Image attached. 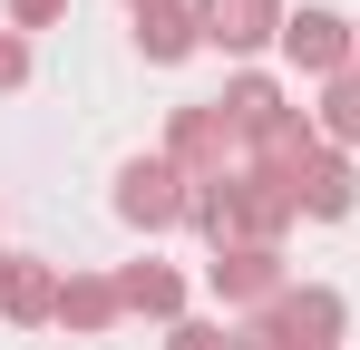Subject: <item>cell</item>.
Listing matches in <instances>:
<instances>
[{"label": "cell", "instance_id": "6da1fadb", "mask_svg": "<svg viewBox=\"0 0 360 350\" xmlns=\"http://www.w3.org/2000/svg\"><path fill=\"white\" fill-rule=\"evenodd\" d=\"M243 156V136L224 127V108H176L166 117V166L185 175V185H224Z\"/></svg>", "mask_w": 360, "mask_h": 350}, {"label": "cell", "instance_id": "7a4b0ae2", "mask_svg": "<svg viewBox=\"0 0 360 350\" xmlns=\"http://www.w3.org/2000/svg\"><path fill=\"white\" fill-rule=\"evenodd\" d=\"M283 58H292L302 78H341V68H360V30L341 10H292L283 20Z\"/></svg>", "mask_w": 360, "mask_h": 350}, {"label": "cell", "instance_id": "3957f363", "mask_svg": "<svg viewBox=\"0 0 360 350\" xmlns=\"http://www.w3.org/2000/svg\"><path fill=\"white\" fill-rule=\"evenodd\" d=\"M185 195H195V185H185L166 156H127V166H117V214H127V224H146V233L185 224Z\"/></svg>", "mask_w": 360, "mask_h": 350}, {"label": "cell", "instance_id": "277c9868", "mask_svg": "<svg viewBox=\"0 0 360 350\" xmlns=\"http://www.w3.org/2000/svg\"><path fill=\"white\" fill-rule=\"evenodd\" d=\"M205 283H214V302H243V311H263V302H283V243H224L214 263H205Z\"/></svg>", "mask_w": 360, "mask_h": 350}, {"label": "cell", "instance_id": "5b68a950", "mask_svg": "<svg viewBox=\"0 0 360 350\" xmlns=\"http://www.w3.org/2000/svg\"><path fill=\"white\" fill-rule=\"evenodd\" d=\"M263 331L283 350H341V292L302 283V292H283V302H263Z\"/></svg>", "mask_w": 360, "mask_h": 350}, {"label": "cell", "instance_id": "8992f818", "mask_svg": "<svg viewBox=\"0 0 360 350\" xmlns=\"http://www.w3.org/2000/svg\"><path fill=\"white\" fill-rule=\"evenodd\" d=\"M283 0H195V30H205V49H224V58H243V49H263V39H283Z\"/></svg>", "mask_w": 360, "mask_h": 350}, {"label": "cell", "instance_id": "52a82bcc", "mask_svg": "<svg viewBox=\"0 0 360 350\" xmlns=\"http://www.w3.org/2000/svg\"><path fill=\"white\" fill-rule=\"evenodd\" d=\"M292 195H302V214H321V224H341V214L360 205V175H351V156H341V146H321V156H311V166L292 175Z\"/></svg>", "mask_w": 360, "mask_h": 350}, {"label": "cell", "instance_id": "ba28073f", "mask_svg": "<svg viewBox=\"0 0 360 350\" xmlns=\"http://www.w3.org/2000/svg\"><path fill=\"white\" fill-rule=\"evenodd\" d=\"M59 283L68 273H49V263H10V273H0V321H20V331L59 321Z\"/></svg>", "mask_w": 360, "mask_h": 350}, {"label": "cell", "instance_id": "9c48e42d", "mask_svg": "<svg viewBox=\"0 0 360 350\" xmlns=\"http://www.w3.org/2000/svg\"><path fill=\"white\" fill-rule=\"evenodd\" d=\"M59 321H68V331H117V321H127L117 273H68V283H59Z\"/></svg>", "mask_w": 360, "mask_h": 350}, {"label": "cell", "instance_id": "30bf717a", "mask_svg": "<svg viewBox=\"0 0 360 350\" xmlns=\"http://www.w3.org/2000/svg\"><path fill=\"white\" fill-rule=\"evenodd\" d=\"M117 302L146 311V321H185V273H176V263H127V273H117Z\"/></svg>", "mask_w": 360, "mask_h": 350}, {"label": "cell", "instance_id": "8fae6325", "mask_svg": "<svg viewBox=\"0 0 360 350\" xmlns=\"http://www.w3.org/2000/svg\"><path fill=\"white\" fill-rule=\"evenodd\" d=\"M214 108H224V127H234V136H253V127H273V117L292 108V98H283V78H263V68H243V78L224 88V98H214Z\"/></svg>", "mask_w": 360, "mask_h": 350}, {"label": "cell", "instance_id": "7c38bea8", "mask_svg": "<svg viewBox=\"0 0 360 350\" xmlns=\"http://www.w3.org/2000/svg\"><path fill=\"white\" fill-rule=\"evenodd\" d=\"M311 127H321V146H360V68L321 78V108H311Z\"/></svg>", "mask_w": 360, "mask_h": 350}, {"label": "cell", "instance_id": "4fadbf2b", "mask_svg": "<svg viewBox=\"0 0 360 350\" xmlns=\"http://www.w3.org/2000/svg\"><path fill=\"white\" fill-rule=\"evenodd\" d=\"M136 49L156 58V68H166V58H185V49H205V30H195V10H146V20H136Z\"/></svg>", "mask_w": 360, "mask_h": 350}, {"label": "cell", "instance_id": "5bb4252c", "mask_svg": "<svg viewBox=\"0 0 360 350\" xmlns=\"http://www.w3.org/2000/svg\"><path fill=\"white\" fill-rule=\"evenodd\" d=\"M166 350H234V331H224V321H176Z\"/></svg>", "mask_w": 360, "mask_h": 350}, {"label": "cell", "instance_id": "9a60e30c", "mask_svg": "<svg viewBox=\"0 0 360 350\" xmlns=\"http://www.w3.org/2000/svg\"><path fill=\"white\" fill-rule=\"evenodd\" d=\"M20 78H30V39H20V30H0V98H10Z\"/></svg>", "mask_w": 360, "mask_h": 350}, {"label": "cell", "instance_id": "2e32d148", "mask_svg": "<svg viewBox=\"0 0 360 350\" xmlns=\"http://www.w3.org/2000/svg\"><path fill=\"white\" fill-rule=\"evenodd\" d=\"M10 20L20 30H49V20H68V0H10Z\"/></svg>", "mask_w": 360, "mask_h": 350}, {"label": "cell", "instance_id": "e0dca14e", "mask_svg": "<svg viewBox=\"0 0 360 350\" xmlns=\"http://www.w3.org/2000/svg\"><path fill=\"white\" fill-rule=\"evenodd\" d=\"M127 10H136V20H146V10H176V0H127Z\"/></svg>", "mask_w": 360, "mask_h": 350}]
</instances>
